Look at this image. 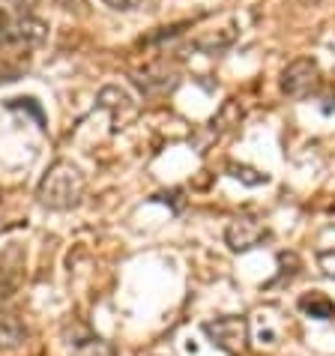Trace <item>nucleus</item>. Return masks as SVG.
I'll return each mask as SVG.
<instances>
[{"instance_id": "f257e3e1", "label": "nucleus", "mask_w": 335, "mask_h": 356, "mask_svg": "<svg viewBox=\"0 0 335 356\" xmlns=\"http://www.w3.org/2000/svg\"><path fill=\"white\" fill-rule=\"evenodd\" d=\"M39 204L48 207V210H72V207L81 204L84 197V174L81 168L72 165V162H54L51 168L45 171V177L39 180V189H36Z\"/></svg>"}, {"instance_id": "f03ea898", "label": "nucleus", "mask_w": 335, "mask_h": 356, "mask_svg": "<svg viewBox=\"0 0 335 356\" xmlns=\"http://www.w3.org/2000/svg\"><path fill=\"white\" fill-rule=\"evenodd\" d=\"M48 39V24L33 13L0 15V45L3 48H36Z\"/></svg>"}, {"instance_id": "7ed1b4c3", "label": "nucleus", "mask_w": 335, "mask_h": 356, "mask_svg": "<svg viewBox=\"0 0 335 356\" xmlns=\"http://www.w3.org/2000/svg\"><path fill=\"white\" fill-rule=\"evenodd\" d=\"M204 332L215 348L231 353V356H240L249 348V321H245L243 314H224V318L206 321Z\"/></svg>"}, {"instance_id": "20e7f679", "label": "nucleus", "mask_w": 335, "mask_h": 356, "mask_svg": "<svg viewBox=\"0 0 335 356\" xmlns=\"http://www.w3.org/2000/svg\"><path fill=\"white\" fill-rule=\"evenodd\" d=\"M320 81V66L311 57H297L281 72V93L291 99H305Z\"/></svg>"}, {"instance_id": "39448f33", "label": "nucleus", "mask_w": 335, "mask_h": 356, "mask_svg": "<svg viewBox=\"0 0 335 356\" xmlns=\"http://www.w3.org/2000/svg\"><path fill=\"white\" fill-rule=\"evenodd\" d=\"M267 236L270 231L258 219H252V216H236L224 227V243H228L231 252H249L254 245H261Z\"/></svg>"}, {"instance_id": "423d86ee", "label": "nucleus", "mask_w": 335, "mask_h": 356, "mask_svg": "<svg viewBox=\"0 0 335 356\" xmlns=\"http://www.w3.org/2000/svg\"><path fill=\"white\" fill-rule=\"evenodd\" d=\"M69 348H72V356H117L114 344L99 339V335H93L87 326H81L78 335L69 339Z\"/></svg>"}, {"instance_id": "0eeeda50", "label": "nucleus", "mask_w": 335, "mask_h": 356, "mask_svg": "<svg viewBox=\"0 0 335 356\" xmlns=\"http://www.w3.org/2000/svg\"><path fill=\"white\" fill-rule=\"evenodd\" d=\"M297 305H300L302 314H309V318H314V321H332L335 318V302L320 291L302 293L297 300Z\"/></svg>"}, {"instance_id": "6e6552de", "label": "nucleus", "mask_w": 335, "mask_h": 356, "mask_svg": "<svg viewBox=\"0 0 335 356\" xmlns=\"http://www.w3.org/2000/svg\"><path fill=\"white\" fill-rule=\"evenodd\" d=\"M27 341V326L18 321V318H0V350L9 353V350H18L22 344Z\"/></svg>"}, {"instance_id": "1a4fd4ad", "label": "nucleus", "mask_w": 335, "mask_h": 356, "mask_svg": "<svg viewBox=\"0 0 335 356\" xmlns=\"http://www.w3.org/2000/svg\"><path fill=\"white\" fill-rule=\"evenodd\" d=\"M234 31H224V33H213V36H198L192 42V48H198V51H206V54H215L222 51V48H228L234 42Z\"/></svg>"}, {"instance_id": "9d476101", "label": "nucleus", "mask_w": 335, "mask_h": 356, "mask_svg": "<svg viewBox=\"0 0 335 356\" xmlns=\"http://www.w3.org/2000/svg\"><path fill=\"white\" fill-rule=\"evenodd\" d=\"M99 105L108 108V111H120V108H132V96L120 90V87H102Z\"/></svg>"}, {"instance_id": "9b49d317", "label": "nucleus", "mask_w": 335, "mask_h": 356, "mask_svg": "<svg viewBox=\"0 0 335 356\" xmlns=\"http://www.w3.org/2000/svg\"><path fill=\"white\" fill-rule=\"evenodd\" d=\"M18 266L22 264H15V266H6V261L0 258V300H6V296H13V291L18 288Z\"/></svg>"}, {"instance_id": "f8f14e48", "label": "nucleus", "mask_w": 335, "mask_h": 356, "mask_svg": "<svg viewBox=\"0 0 335 356\" xmlns=\"http://www.w3.org/2000/svg\"><path fill=\"white\" fill-rule=\"evenodd\" d=\"M231 177H236V180H243L245 186H261V183H270V177L263 171H254V168L249 165H228Z\"/></svg>"}, {"instance_id": "ddd939ff", "label": "nucleus", "mask_w": 335, "mask_h": 356, "mask_svg": "<svg viewBox=\"0 0 335 356\" xmlns=\"http://www.w3.org/2000/svg\"><path fill=\"white\" fill-rule=\"evenodd\" d=\"M57 9L63 13H75V15H87V0H51Z\"/></svg>"}, {"instance_id": "4468645a", "label": "nucleus", "mask_w": 335, "mask_h": 356, "mask_svg": "<svg viewBox=\"0 0 335 356\" xmlns=\"http://www.w3.org/2000/svg\"><path fill=\"white\" fill-rule=\"evenodd\" d=\"M318 264H320V273L329 275V279H335V252H318Z\"/></svg>"}, {"instance_id": "2eb2a0df", "label": "nucleus", "mask_w": 335, "mask_h": 356, "mask_svg": "<svg viewBox=\"0 0 335 356\" xmlns=\"http://www.w3.org/2000/svg\"><path fill=\"white\" fill-rule=\"evenodd\" d=\"M105 6H111V9H117V13H129V9H135L141 0H102Z\"/></svg>"}, {"instance_id": "dca6fc26", "label": "nucleus", "mask_w": 335, "mask_h": 356, "mask_svg": "<svg viewBox=\"0 0 335 356\" xmlns=\"http://www.w3.org/2000/svg\"><path fill=\"white\" fill-rule=\"evenodd\" d=\"M6 3H13L15 13H31V9L36 6V0H6Z\"/></svg>"}]
</instances>
